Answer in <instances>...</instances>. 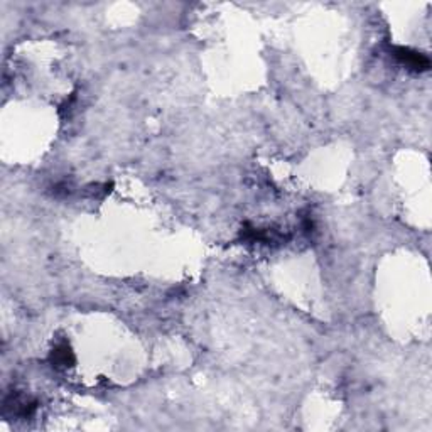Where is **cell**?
I'll use <instances>...</instances> for the list:
<instances>
[{
	"instance_id": "cell-1",
	"label": "cell",
	"mask_w": 432,
	"mask_h": 432,
	"mask_svg": "<svg viewBox=\"0 0 432 432\" xmlns=\"http://www.w3.org/2000/svg\"><path fill=\"white\" fill-rule=\"evenodd\" d=\"M392 56L397 59L399 63H402L403 66L415 71V73H422L431 68V61L426 54L419 53V51L410 49L406 46H390Z\"/></svg>"
},
{
	"instance_id": "cell-2",
	"label": "cell",
	"mask_w": 432,
	"mask_h": 432,
	"mask_svg": "<svg viewBox=\"0 0 432 432\" xmlns=\"http://www.w3.org/2000/svg\"><path fill=\"white\" fill-rule=\"evenodd\" d=\"M240 239L243 241H250V243H265V245H272V243H285L291 237L282 235V233L272 232V230H260L252 227L250 223H245L243 228L240 232Z\"/></svg>"
},
{
	"instance_id": "cell-3",
	"label": "cell",
	"mask_w": 432,
	"mask_h": 432,
	"mask_svg": "<svg viewBox=\"0 0 432 432\" xmlns=\"http://www.w3.org/2000/svg\"><path fill=\"white\" fill-rule=\"evenodd\" d=\"M35 407H38V402L34 399L24 397V395L19 394H14L6 399V409L12 410V414L22 419L31 417L35 412Z\"/></svg>"
},
{
	"instance_id": "cell-4",
	"label": "cell",
	"mask_w": 432,
	"mask_h": 432,
	"mask_svg": "<svg viewBox=\"0 0 432 432\" xmlns=\"http://www.w3.org/2000/svg\"><path fill=\"white\" fill-rule=\"evenodd\" d=\"M49 360L56 368H68L74 365V353L71 351L68 343H61L51 351Z\"/></svg>"
}]
</instances>
